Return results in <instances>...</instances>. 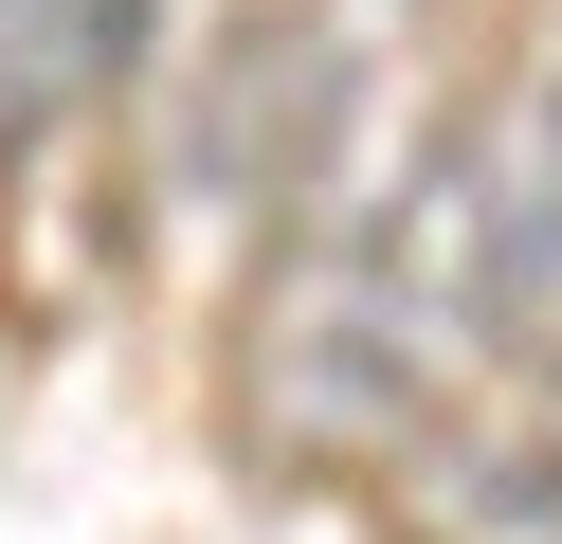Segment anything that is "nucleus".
I'll use <instances>...</instances> for the list:
<instances>
[{
    "label": "nucleus",
    "instance_id": "2",
    "mask_svg": "<svg viewBox=\"0 0 562 544\" xmlns=\"http://www.w3.org/2000/svg\"><path fill=\"white\" fill-rule=\"evenodd\" d=\"M472 181V290H490V345L562 363V36L490 91V127L453 145Z\"/></svg>",
    "mask_w": 562,
    "mask_h": 544
},
{
    "label": "nucleus",
    "instance_id": "3",
    "mask_svg": "<svg viewBox=\"0 0 562 544\" xmlns=\"http://www.w3.org/2000/svg\"><path fill=\"white\" fill-rule=\"evenodd\" d=\"M164 0H0V164H37L127 55H146Z\"/></svg>",
    "mask_w": 562,
    "mask_h": 544
},
{
    "label": "nucleus",
    "instance_id": "1",
    "mask_svg": "<svg viewBox=\"0 0 562 544\" xmlns=\"http://www.w3.org/2000/svg\"><path fill=\"white\" fill-rule=\"evenodd\" d=\"M436 381H453V345H436V309H417V236L327 200L291 236V273H272V309H255L272 435H291V454H400V435L436 418Z\"/></svg>",
    "mask_w": 562,
    "mask_h": 544
}]
</instances>
